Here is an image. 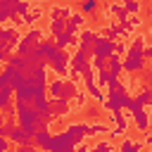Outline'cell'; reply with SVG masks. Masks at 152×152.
Listing matches in <instances>:
<instances>
[{
  "label": "cell",
  "mask_w": 152,
  "mask_h": 152,
  "mask_svg": "<svg viewBox=\"0 0 152 152\" xmlns=\"http://www.w3.org/2000/svg\"><path fill=\"white\" fill-rule=\"evenodd\" d=\"M97 40V33L95 31H90V28H83L81 33H78V38H76V43H78V50H83V52H88L90 55V48H93V43Z\"/></svg>",
  "instance_id": "cell-13"
},
{
  "label": "cell",
  "mask_w": 152,
  "mask_h": 152,
  "mask_svg": "<svg viewBox=\"0 0 152 152\" xmlns=\"http://www.w3.org/2000/svg\"><path fill=\"white\" fill-rule=\"evenodd\" d=\"M104 83H107V90H109V93H116V90H124V88H126V86L119 81V76H107Z\"/></svg>",
  "instance_id": "cell-33"
},
{
  "label": "cell",
  "mask_w": 152,
  "mask_h": 152,
  "mask_svg": "<svg viewBox=\"0 0 152 152\" xmlns=\"http://www.w3.org/2000/svg\"><path fill=\"white\" fill-rule=\"evenodd\" d=\"M0 38H2L10 48H14V45L19 43V33H17L14 28H7V26H0Z\"/></svg>",
  "instance_id": "cell-21"
},
{
  "label": "cell",
  "mask_w": 152,
  "mask_h": 152,
  "mask_svg": "<svg viewBox=\"0 0 152 152\" xmlns=\"http://www.w3.org/2000/svg\"><path fill=\"white\" fill-rule=\"evenodd\" d=\"M12 88L10 86H5V88H0V112H5L10 104H12Z\"/></svg>",
  "instance_id": "cell-26"
},
{
  "label": "cell",
  "mask_w": 152,
  "mask_h": 152,
  "mask_svg": "<svg viewBox=\"0 0 152 152\" xmlns=\"http://www.w3.org/2000/svg\"><path fill=\"white\" fill-rule=\"evenodd\" d=\"M83 24H86V17H83L81 12H76V14L71 12V14L64 19V33H69V36H76V33H78V28H81Z\"/></svg>",
  "instance_id": "cell-10"
},
{
  "label": "cell",
  "mask_w": 152,
  "mask_h": 152,
  "mask_svg": "<svg viewBox=\"0 0 152 152\" xmlns=\"http://www.w3.org/2000/svg\"><path fill=\"white\" fill-rule=\"evenodd\" d=\"M86 88H88V93L97 100V102H102L104 100V95H102V90H100V86L95 83V78H90V81H86Z\"/></svg>",
  "instance_id": "cell-32"
},
{
  "label": "cell",
  "mask_w": 152,
  "mask_h": 152,
  "mask_svg": "<svg viewBox=\"0 0 152 152\" xmlns=\"http://www.w3.org/2000/svg\"><path fill=\"white\" fill-rule=\"evenodd\" d=\"M48 112H50V116H52V119H59V116H66V114L71 112V104H69L66 100L50 97V102H48Z\"/></svg>",
  "instance_id": "cell-9"
},
{
  "label": "cell",
  "mask_w": 152,
  "mask_h": 152,
  "mask_svg": "<svg viewBox=\"0 0 152 152\" xmlns=\"http://www.w3.org/2000/svg\"><path fill=\"white\" fill-rule=\"evenodd\" d=\"M52 43H55V48L57 50H66L69 45H76V36H69V33H57V36H52Z\"/></svg>",
  "instance_id": "cell-17"
},
{
  "label": "cell",
  "mask_w": 152,
  "mask_h": 152,
  "mask_svg": "<svg viewBox=\"0 0 152 152\" xmlns=\"http://www.w3.org/2000/svg\"><path fill=\"white\" fill-rule=\"evenodd\" d=\"M119 36H124V31L116 26V24H109L107 28H104V38H109V40H114V38H119Z\"/></svg>",
  "instance_id": "cell-38"
},
{
  "label": "cell",
  "mask_w": 152,
  "mask_h": 152,
  "mask_svg": "<svg viewBox=\"0 0 152 152\" xmlns=\"http://www.w3.org/2000/svg\"><path fill=\"white\" fill-rule=\"evenodd\" d=\"M109 97L107 100H102V107L107 109V112H121V109H131V102H133V97L126 93V88L124 90H116V93H107Z\"/></svg>",
  "instance_id": "cell-2"
},
{
  "label": "cell",
  "mask_w": 152,
  "mask_h": 152,
  "mask_svg": "<svg viewBox=\"0 0 152 152\" xmlns=\"http://www.w3.org/2000/svg\"><path fill=\"white\" fill-rule=\"evenodd\" d=\"M74 147H76V142L69 138L66 131H62V133H52L48 152H74Z\"/></svg>",
  "instance_id": "cell-5"
},
{
  "label": "cell",
  "mask_w": 152,
  "mask_h": 152,
  "mask_svg": "<svg viewBox=\"0 0 152 152\" xmlns=\"http://www.w3.org/2000/svg\"><path fill=\"white\" fill-rule=\"evenodd\" d=\"M133 100H135V102H140L142 107H147V104H150V100H152V93H150V88H142V90H140V93H138Z\"/></svg>",
  "instance_id": "cell-36"
},
{
  "label": "cell",
  "mask_w": 152,
  "mask_h": 152,
  "mask_svg": "<svg viewBox=\"0 0 152 152\" xmlns=\"http://www.w3.org/2000/svg\"><path fill=\"white\" fill-rule=\"evenodd\" d=\"M43 40V31L38 28V26H33V28H28L26 31V36L24 38H19V43H17V52L14 55H19V57H26L38 43Z\"/></svg>",
  "instance_id": "cell-3"
},
{
  "label": "cell",
  "mask_w": 152,
  "mask_h": 152,
  "mask_svg": "<svg viewBox=\"0 0 152 152\" xmlns=\"http://www.w3.org/2000/svg\"><path fill=\"white\" fill-rule=\"evenodd\" d=\"M45 64L52 66L59 76H64V74L69 71V55H66V50H55V52L45 59Z\"/></svg>",
  "instance_id": "cell-6"
},
{
  "label": "cell",
  "mask_w": 152,
  "mask_h": 152,
  "mask_svg": "<svg viewBox=\"0 0 152 152\" xmlns=\"http://www.w3.org/2000/svg\"><path fill=\"white\" fill-rule=\"evenodd\" d=\"M88 57H90V55H88V52H83V50H76V55H74V57H69V71H66V74H69L74 81H76V78L81 76V71L86 69Z\"/></svg>",
  "instance_id": "cell-7"
},
{
  "label": "cell",
  "mask_w": 152,
  "mask_h": 152,
  "mask_svg": "<svg viewBox=\"0 0 152 152\" xmlns=\"http://www.w3.org/2000/svg\"><path fill=\"white\" fill-rule=\"evenodd\" d=\"M95 133H109V126H107V124H102V121L88 124V135H95Z\"/></svg>",
  "instance_id": "cell-34"
},
{
  "label": "cell",
  "mask_w": 152,
  "mask_h": 152,
  "mask_svg": "<svg viewBox=\"0 0 152 152\" xmlns=\"http://www.w3.org/2000/svg\"><path fill=\"white\" fill-rule=\"evenodd\" d=\"M40 14H43L40 7H31V10L19 19V24H36V19H40Z\"/></svg>",
  "instance_id": "cell-28"
},
{
  "label": "cell",
  "mask_w": 152,
  "mask_h": 152,
  "mask_svg": "<svg viewBox=\"0 0 152 152\" xmlns=\"http://www.w3.org/2000/svg\"><path fill=\"white\" fill-rule=\"evenodd\" d=\"M88 152H114V145H112L109 140H97L95 147H90Z\"/></svg>",
  "instance_id": "cell-35"
},
{
  "label": "cell",
  "mask_w": 152,
  "mask_h": 152,
  "mask_svg": "<svg viewBox=\"0 0 152 152\" xmlns=\"http://www.w3.org/2000/svg\"><path fill=\"white\" fill-rule=\"evenodd\" d=\"M112 124H114V131H112L109 135H112V138H119V135H124V131H126L128 121H126V116H124L121 112H114V114H112Z\"/></svg>",
  "instance_id": "cell-16"
},
{
  "label": "cell",
  "mask_w": 152,
  "mask_h": 152,
  "mask_svg": "<svg viewBox=\"0 0 152 152\" xmlns=\"http://www.w3.org/2000/svg\"><path fill=\"white\" fill-rule=\"evenodd\" d=\"M17 152H38V150H36V145L31 142V145H17Z\"/></svg>",
  "instance_id": "cell-41"
},
{
  "label": "cell",
  "mask_w": 152,
  "mask_h": 152,
  "mask_svg": "<svg viewBox=\"0 0 152 152\" xmlns=\"http://www.w3.org/2000/svg\"><path fill=\"white\" fill-rule=\"evenodd\" d=\"M7 50H10V45H7V43L0 38V52H7Z\"/></svg>",
  "instance_id": "cell-45"
},
{
  "label": "cell",
  "mask_w": 152,
  "mask_h": 152,
  "mask_svg": "<svg viewBox=\"0 0 152 152\" xmlns=\"http://www.w3.org/2000/svg\"><path fill=\"white\" fill-rule=\"evenodd\" d=\"M69 14H71V7H66V5H57L50 10V19H66Z\"/></svg>",
  "instance_id": "cell-27"
},
{
  "label": "cell",
  "mask_w": 152,
  "mask_h": 152,
  "mask_svg": "<svg viewBox=\"0 0 152 152\" xmlns=\"http://www.w3.org/2000/svg\"><path fill=\"white\" fill-rule=\"evenodd\" d=\"M140 150H142V142L131 140V138H126V140L121 142V147H119V152H140Z\"/></svg>",
  "instance_id": "cell-31"
},
{
  "label": "cell",
  "mask_w": 152,
  "mask_h": 152,
  "mask_svg": "<svg viewBox=\"0 0 152 152\" xmlns=\"http://www.w3.org/2000/svg\"><path fill=\"white\" fill-rule=\"evenodd\" d=\"M17 126V121L14 119H7V121H2L0 124V138H7L10 133H12V128Z\"/></svg>",
  "instance_id": "cell-39"
},
{
  "label": "cell",
  "mask_w": 152,
  "mask_h": 152,
  "mask_svg": "<svg viewBox=\"0 0 152 152\" xmlns=\"http://www.w3.org/2000/svg\"><path fill=\"white\" fill-rule=\"evenodd\" d=\"M62 31H64V19H50V33L57 36Z\"/></svg>",
  "instance_id": "cell-40"
},
{
  "label": "cell",
  "mask_w": 152,
  "mask_h": 152,
  "mask_svg": "<svg viewBox=\"0 0 152 152\" xmlns=\"http://www.w3.org/2000/svg\"><path fill=\"white\" fill-rule=\"evenodd\" d=\"M121 7L126 10V14H138V12H140V2H138V0H124Z\"/></svg>",
  "instance_id": "cell-37"
},
{
  "label": "cell",
  "mask_w": 152,
  "mask_h": 152,
  "mask_svg": "<svg viewBox=\"0 0 152 152\" xmlns=\"http://www.w3.org/2000/svg\"><path fill=\"white\" fill-rule=\"evenodd\" d=\"M62 86H64V78L48 81V86H45V95H50V97H59V95H62Z\"/></svg>",
  "instance_id": "cell-22"
},
{
  "label": "cell",
  "mask_w": 152,
  "mask_h": 152,
  "mask_svg": "<svg viewBox=\"0 0 152 152\" xmlns=\"http://www.w3.org/2000/svg\"><path fill=\"white\" fill-rule=\"evenodd\" d=\"M104 69H107L109 76H119V74H121V57H116V55L107 57V59H104Z\"/></svg>",
  "instance_id": "cell-19"
},
{
  "label": "cell",
  "mask_w": 152,
  "mask_h": 152,
  "mask_svg": "<svg viewBox=\"0 0 152 152\" xmlns=\"http://www.w3.org/2000/svg\"><path fill=\"white\" fill-rule=\"evenodd\" d=\"M150 55H152V48H150V45H142V57H145V59H147V57H150Z\"/></svg>",
  "instance_id": "cell-44"
},
{
  "label": "cell",
  "mask_w": 152,
  "mask_h": 152,
  "mask_svg": "<svg viewBox=\"0 0 152 152\" xmlns=\"http://www.w3.org/2000/svg\"><path fill=\"white\" fill-rule=\"evenodd\" d=\"M48 102H50V97H48L45 93H38V95H36V97H33L28 104H31V107H33L38 114H43V112H48Z\"/></svg>",
  "instance_id": "cell-20"
},
{
  "label": "cell",
  "mask_w": 152,
  "mask_h": 152,
  "mask_svg": "<svg viewBox=\"0 0 152 152\" xmlns=\"http://www.w3.org/2000/svg\"><path fill=\"white\" fill-rule=\"evenodd\" d=\"M14 116L19 119V128H24L26 133H36L40 126H48V124H40V119H38V112L28 104V102H24V100H14Z\"/></svg>",
  "instance_id": "cell-1"
},
{
  "label": "cell",
  "mask_w": 152,
  "mask_h": 152,
  "mask_svg": "<svg viewBox=\"0 0 152 152\" xmlns=\"http://www.w3.org/2000/svg\"><path fill=\"white\" fill-rule=\"evenodd\" d=\"M28 10H31V2H28V0H17V2H14V19L19 21Z\"/></svg>",
  "instance_id": "cell-30"
},
{
  "label": "cell",
  "mask_w": 152,
  "mask_h": 152,
  "mask_svg": "<svg viewBox=\"0 0 152 152\" xmlns=\"http://www.w3.org/2000/svg\"><path fill=\"white\" fill-rule=\"evenodd\" d=\"M7 57H10V55H7V52H0V66H2V64H5V62H7Z\"/></svg>",
  "instance_id": "cell-46"
},
{
  "label": "cell",
  "mask_w": 152,
  "mask_h": 152,
  "mask_svg": "<svg viewBox=\"0 0 152 152\" xmlns=\"http://www.w3.org/2000/svg\"><path fill=\"white\" fill-rule=\"evenodd\" d=\"M131 112H133V121H135V126H138V131H142V133H147V128H150V116H147V107H142L140 102H131Z\"/></svg>",
  "instance_id": "cell-8"
},
{
  "label": "cell",
  "mask_w": 152,
  "mask_h": 152,
  "mask_svg": "<svg viewBox=\"0 0 152 152\" xmlns=\"http://www.w3.org/2000/svg\"><path fill=\"white\" fill-rule=\"evenodd\" d=\"M7 140H10V142H14V145H31V142H33V135H31V133H26L24 128L14 126V128H12V133L7 135Z\"/></svg>",
  "instance_id": "cell-15"
},
{
  "label": "cell",
  "mask_w": 152,
  "mask_h": 152,
  "mask_svg": "<svg viewBox=\"0 0 152 152\" xmlns=\"http://www.w3.org/2000/svg\"><path fill=\"white\" fill-rule=\"evenodd\" d=\"M64 131L69 133V138H71L76 145H81V142H83V138L88 135V124H83V121H76V124H69Z\"/></svg>",
  "instance_id": "cell-11"
},
{
  "label": "cell",
  "mask_w": 152,
  "mask_h": 152,
  "mask_svg": "<svg viewBox=\"0 0 152 152\" xmlns=\"http://www.w3.org/2000/svg\"><path fill=\"white\" fill-rule=\"evenodd\" d=\"M112 55H116V43L109 40V38H100V36H97V40H95L93 48H90V57L107 59V57H112Z\"/></svg>",
  "instance_id": "cell-4"
},
{
  "label": "cell",
  "mask_w": 152,
  "mask_h": 152,
  "mask_svg": "<svg viewBox=\"0 0 152 152\" xmlns=\"http://www.w3.org/2000/svg\"><path fill=\"white\" fill-rule=\"evenodd\" d=\"M50 138H52L50 128H48V126H40V128L33 133V145H36V150L48 152V147H50Z\"/></svg>",
  "instance_id": "cell-12"
},
{
  "label": "cell",
  "mask_w": 152,
  "mask_h": 152,
  "mask_svg": "<svg viewBox=\"0 0 152 152\" xmlns=\"http://www.w3.org/2000/svg\"><path fill=\"white\" fill-rule=\"evenodd\" d=\"M14 2H17V0H0V24L7 21V19L17 21V19H14Z\"/></svg>",
  "instance_id": "cell-18"
},
{
  "label": "cell",
  "mask_w": 152,
  "mask_h": 152,
  "mask_svg": "<svg viewBox=\"0 0 152 152\" xmlns=\"http://www.w3.org/2000/svg\"><path fill=\"white\" fill-rule=\"evenodd\" d=\"M86 116H90V119H97L100 114H97V109H95V107H88V109H86Z\"/></svg>",
  "instance_id": "cell-43"
},
{
  "label": "cell",
  "mask_w": 152,
  "mask_h": 152,
  "mask_svg": "<svg viewBox=\"0 0 152 152\" xmlns=\"http://www.w3.org/2000/svg\"><path fill=\"white\" fill-rule=\"evenodd\" d=\"M145 62H147V59H142V57H124V59H121V71H126V74H138V71L145 69Z\"/></svg>",
  "instance_id": "cell-14"
},
{
  "label": "cell",
  "mask_w": 152,
  "mask_h": 152,
  "mask_svg": "<svg viewBox=\"0 0 152 152\" xmlns=\"http://www.w3.org/2000/svg\"><path fill=\"white\" fill-rule=\"evenodd\" d=\"M100 7V0H81L78 2V12L86 17V14H93L95 10Z\"/></svg>",
  "instance_id": "cell-25"
},
{
  "label": "cell",
  "mask_w": 152,
  "mask_h": 152,
  "mask_svg": "<svg viewBox=\"0 0 152 152\" xmlns=\"http://www.w3.org/2000/svg\"><path fill=\"white\" fill-rule=\"evenodd\" d=\"M10 147H12V142L7 138H0V152H10Z\"/></svg>",
  "instance_id": "cell-42"
},
{
  "label": "cell",
  "mask_w": 152,
  "mask_h": 152,
  "mask_svg": "<svg viewBox=\"0 0 152 152\" xmlns=\"http://www.w3.org/2000/svg\"><path fill=\"white\" fill-rule=\"evenodd\" d=\"M109 12H112V14H116V21H119L116 26H124V24H126V21L131 19V17L126 14V10H124V7L119 5V2H112V5H109Z\"/></svg>",
  "instance_id": "cell-23"
},
{
  "label": "cell",
  "mask_w": 152,
  "mask_h": 152,
  "mask_svg": "<svg viewBox=\"0 0 152 152\" xmlns=\"http://www.w3.org/2000/svg\"><path fill=\"white\" fill-rule=\"evenodd\" d=\"M7 64L14 69V71H26V59L24 57H19V55H12V57H7Z\"/></svg>",
  "instance_id": "cell-29"
},
{
  "label": "cell",
  "mask_w": 152,
  "mask_h": 152,
  "mask_svg": "<svg viewBox=\"0 0 152 152\" xmlns=\"http://www.w3.org/2000/svg\"><path fill=\"white\" fill-rule=\"evenodd\" d=\"M74 97H78V88H76L74 83H69V81H64V86H62V95H59V100H66V102H71Z\"/></svg>",
  "instance_id": "cell-24"
}]
</instances>
